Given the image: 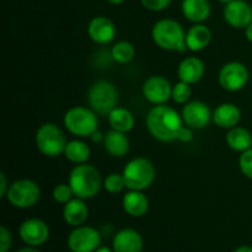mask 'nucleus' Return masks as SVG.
Returning <instances> with one entry per match:
<instances>
[{"label": "nucleus", "mask_w": 252, "mask_h": 252, "mask_svg": "<svg viewBox=\"0 0 252 252\" xmlns=\"http://www.w3.org/2000/svg\"><path fill=\"white\" fill-rule=\"evenodd\" d=\"M184 123L182 116L165 103L153 107L147 116V128L149 133L155 139L164 143H171L179 139Z\"/></svg>", "instance_id": "nucleus-1"}, {"label": "nucleus", "mask_w": 252, "mask_h": 252, "mask_svg": "<svg viewBox=\"0 0 252 252\" xmlns=\"http://www.w3.org/2000/svg\"><path fill=\"white\" fill-rule=\"evenodd\" d=\"M69 185L74 196L81 199L94 198L103 186L100 171L93 165L79 164L69 174Z\"/></svg>", "instance_id": "nucleus-2"}, {"label": "nucleus", "mask_w": 252, "mask_h": 252, "mask_svg": "<svg viewBox=\"0 0 252 252\" xmlns=\"http://www.w3.org/2000/svg\"><path fill=\"white\" fill-rule=\"evenodd\" d=\"M154 43L165 51L185 52L187 49L186 32L180 22L171 19H162L155 22L152 30Z\"/></svg>", "instance_id": "nucleus-3"}, {"label": "nucleus", "mask_w": 252, "mask_h": 252, "mask_svg": "<svg viewBox=\"0 0 252 252\" xmlns=\"http://www.w3.org/2000/svg\"><path fill=\"white\" fill-rule=\"evenodd\" d=\"M97 113L93 108L71 107L64 115V126L71 134L76 137H91L94 133L97 132Z\"/></svg>", "instance_id": "nucleus-4"}, {"label": "nucleus", "mask_w": 252, "mask_h": 252, "mask_svg": "<svg viewBox=\"0 0 252 252\" xmlns=\"http://www.w3.org/2000/svg\"><path fill=\"white\" fill-rule=\"evenodd\" d=\"M155 167L150 160L145 158L132 159L123 170L126 187L132 191H143L152 186L155 180Z\"/></svg>", "instance_id": "nucleus-5"}, {"label": "nucleus", "mask_w": 252, "mask_h": 252, "mask_svg": "<svg viewBox=\"0 0 252 252\" xmlns=\"http://www.w3.org/2000/svg\"><path fill=\"white\" fill-rule=\"evenodd\" d=\"M34 140H36L37 149L49 158H56L64 154V150L68 144L63 130L54 123L42 125L37 129Z\"/></svg>", "instance_id": "nucleus-6"}, {"label": "nucleus", "mask_w": 252, "mask_h": 252, "mask_svg": "<svg viewBox=\"0 0 252 252\" xmlns=\"http://www.w3.org/2000/svg\"><path fill=\"white\" fill-rule=\"evenodd\" d=\"M90 107L97 115H108L117 107L118 91L112 83L107 80H98L91 85L88 94Z\"/></svg>", "instance_id": "nucleus-7"}, {"label": "nucleus", "mask_w": 252, "mask_h": 252, "mask_svg": "<svg viewBox=\"0 0 252 252\" xmlns=\"http://www.w3.org/2000/svg\"><path fill=\"white\" fill-rule=\"evenodd\" d=\"M41 197L38 185L32 180L22 179L12 182L6 193V199L15 208L25 209L33 207Z\"/></svg>", "instance_id": "nucleus-8"}, {"label": "nucleus", "mask_w": 252, "mask_h": 252, "mask_svg": "<svg viewBox=\"0 0 252 252\" xmlns=\"http://www.w3.org/2000/svg\"><path fill=\"white\" fill-rule=\"evenodd\" d=\"M68 248L71 252H94L101 245V236L91 226H76L68 236Z\"/></svg>", "instance_id": "nucleus-9"}, {"label": "nucleus", "mask_w": 252, "mask_h": 252, "mask_svg": "<svg viewBox=\"0 0 252 252\" xmlns=\"http://www.w3.org/2000/svg\"><path fill=\"white\" fill-rule=\"evenodd\" d=\"M249 81V70L240 62H230L221 66L219 71V84L226 91H239Z\"/></svg>", "instance_id": "nucleus-10"}, {"label": "nucleus", "mask_w": 252, "mask_h": 252, "mask_svg": "<svg viewBox=\"0 0 252 252\" xmlns=\"http://www.w3.org/2000/svg\"><path fill=\"white\" fill-rule=\"evenodd\" d=\"M20 238L29 246L43 245L49 238V228L42 219L31 218L22 221L19 229Z\"/></svg>", "instance_id": "nucleus-11"}, {"label": "nucleus", "mask_w": 252, "mask_h": 252, "mask_svg": "<svg viewBox=\"0 0 252 252\" xmlns=\"http://www.w3.org/2000/svg\"><path fill=\"white\" fill-rule=\"evenodd\" d=\"M143 95L154 105H164L172 96V86L164 76L153 75L145 80L143 85Z\"/></svg>", "instance_id": "nucleus-12"}, {"label": "nucleus", "mask_w": 252, "mask_h": 252, "mask_svg": "<svg viewBox=\"0 0 252 252\" xmlns=\"http://www.w3.org/2000/svg\"><path fill=\"white\" fill-rule=\"evenodd\" d=\"M182 120L187 127L192 129H203L211 122L212 113L207 103L202 101H192L185 105L182 110Z\"/></svg>", "instance_id": "nucleus-13"}, {"label": "nucleus", "mask_w": 252, "mask_h": 252, "mask_svg": "<svg viewBox=\"0 0 252 252\" xmlns=\"http://www.w3.org/2000/svg\"><path fill=\"white\" fill-rule=\"evenodd\" d=\"M224 19L235 29H246L252 22V7L245 0H233L225 4Z\"/></svg>", "instance_id": "nucleus-14"}, {"label": "nucleus", "mask_w": 252, "mask_h": 252, "mask_svg": "<svg viewBox=\"0 0 252 252\" xmlns=\"http://www.w3.org/2000/svg\"><path fill=\"white\" fill-rule=\"evenodd\" d=\"M89 37L98 44L110 43L116 36L115 24L106 16H96L88 27Z\"/></svg>", "instance_id": "nucleus-15"}, {"label": "nucleus", "mask_w": 252, "mask_h": 252, "mask_svg": "<svg viewBox=\"0 0 252 252\" xmlns=\"http://www.w3.org/2000/svg\"><path fill=\"white\" fill-rule=\"evenodd\" d=\"M143 238L134 229H122L113 239L115 252H142Z\"/></svg>", "instance_id": "nucleus-16"}, {"label": "nucleus", "mask_w": 252, "mask_h": 252, "mask_svg": "<svg viewBox=\"0 0 252 252\" xmlns=\"http://www.w3.org/2000/svg\"><path fill=\"white\" fill-rule=\"evenodd\" d=\"M241 111L234 103H221L214 110L212 115V120L218 127L230 129V128L236 127L240 122Z\"/></svg>", "instance_id": "nucleus-17"}, {"label": "nucleus", "mask_w": 252, "mask_h": 252, "mask_svg": "<svg viewBox=\"0 0 252 252\" xmlns=\"http://www.w3.org/2000/svg\"><path fill=\"white\" fill-rule=\"evenodd\" d=\"M177 75L181 81L187 84H196L203 78L204 64L197 57H189L180 63L177 69Z\"/></svg>", "instance_id": "nucleus-18"}, {"label": "nucleus", "mask_w": 252, "mask_h": 252, "mask_svg": "<svg viewBox=\"0 0 252 252\" xmlns=\"http://www.w3.org/2000/svg\"><path fill=\"white\" fill-rule=\"evenodd\" d=\"M181 9L189 21L202 24L209 17L212 7L209 0H182Z\"/></svg>", "instance_id": "nucleus-19"}, {"label": "nucleus", "mask_w": 252, "mask_h": 252, "mask_svg": "<svg viewBox=\"0 0 252 252\" xmlns=\"http://www.w3.org/2000/svg\"><path fill=\"white\" fill-rule=\"evenodd\" d=\"M122 206L126 213L134 218H139L147 214L148 209H149V199L147 198L142 191H132L123 196Z\"/></svg>", "instance_id": "nucleus-20"}, {"label": "nucleus", "mask_w": 252, "mask_h": 252, "mask_svg": "<svg viewBox=\"0 0 252 252\" xmlns=\"http://www.w3.org/2000/svg\"><path fill=\"white\" fill-rule=\"evenodd\" d=\"M89 217V208L85 204L84 199L73 198L64 204L63 218L68 225L80 226L86 221Z\"/></svg>", "instance_id": "nucleus-21"}, {"label": "nucleus", "mask_w": 252, "mask_h": 252, "mask_svg": "<svg viewBox=\"0 0 252 252\" xmlns=\"http://www.w3.org/2000/svg\"><path fill=\"white\" fill-rule=\"evenodd\" d=\"M212 39V32L206 25L196 24L187 31L186 44L192 52L203 51L209 46Z\"/></svg>", "instance_id": "nucleus-22"}, {"label": "nucleus", "mask_w": 252, "mask_h": 252, "mask_svg": "<svg viewBox=\"0 0 252 252\" xmlns=\"http://www.w3.org/2000/svg\"><path fill=\"white\" fill-rule=\"evenodd\" d=\"M106 152L115 158H122L129 150V140H128L126 133L118 132V130L111 129L107 132L103 139Z\"/></svg>", "instance_id": "nucleus-23"}, {"label": "nucleus", "mask_w": 252, "mask_h": 252, "mask_svg": "<svg viewBox=\"0 0 252 252\" xmlns=\"http://www.w3.org/2000/svg\"><path fill=\"white\" fill-rule=\"evenodd\" d=\"M108 122L112 129L128 133L134 127V116L125 107H115L108 113Z\"/></svg>", "instance_id": "nucleus-24"}, {"label": "nucleus", "mask_w": 252, "mask_h": 252, "mask_svg": "<svg viewBox=\"0 0 252 252\" xmlns=\"http://www.w3.org/2000/svg\"><path fill=\"white\" fill-rule=\"evenodd\" d=\"M226 143L235 152H245L252 148V135L243 127H233L226 133Z\"/></svg>", "instance_id": "nucleus-25"}, {"label": "nucleus", "mask_w": 252, "mask_h": 252, "mask_svg": "<svg viewBox=\"0 0 252 252\" xmlns=\"http://www.w3.org/2000/svg\"><path fill=\"white\" fill-rule=\"evenodd\" d=\"M91 150L85 142L81 140H71L66 144L64 150V157L73 164H85L90 159Z\"/></svg>", "instance_id": "nucleus-26"}, {"label": "nucleus", "mask_w": 252, "mask_h": 252, "mask_svg": "<svg viewBox=\"0 0 252 252\" xmlns=\"http://www.w3.org/2000/svg\"><path fill=\"white\" fill-rule=\"evenodd\" d=\"M111 57L113 61L120 64L129 63L135 57L134 46L128 41L118 42L111 49Z\"/></svg>", "instance_id": "nucleus-27"}, {"label": "nucleus", "mask_w": 252, "mask_h": 252, "mask_svg": "<svg viewBox=\"0 0 252 252\" xmlns=\"http://www.w3.org/2000/svg\"><path fill=\"white\" fill-rule=\"evenodd\" d=\"M103 187H105L106 191L112 194L122 192V189L126 187V181L125 177H123V174H116V172H113V174L108 175L105 179V181H103Z\"/></svg>", "instance_id": "nucleus-28"}, {"label": "nucleus", "mask_w": 252, "mask_h": 252, "mask_svg": "<svg viewBox=\"0 0 252 252\" xmlns=\"http://www.w3.org/2000/svg\"><path fill=\"white\" fill-rule=\"evenodd\" d=\"M192 95V90L189 84L180 80V83L172 86V100L177 103H186Z\"/></svg>", "instance_id": "nucleus-29"}, {"label": "nucleus", "mask_w": 252, "mask_h": 252, "mask_svg": "<svg viewBox=\"0 0 252 252\" xmlns=\"http://www.w3.org/2000/svg\"><path fill=\"white\" fill-rule=\"evenodd\" d=\"M74 192L69 184H59L53 189V199L57 203L65 204L73 199Z\"/></svg>", "instance_id": "nucleus-30"}, {"label": "nucleus", "mask_w": 252, "mask_h": 252, "mask_svg": "<svg viewBox=\"0 0 252 252\" xmlns=\"http://www.w3.org/2000/svg\"><path fill=\"white\" fill-rule=\"evenodd\" d=\"M239 166L244 176L252 180V148L241 153L239 158Z\"/></svg>", "instance_id": "nucleus-31"}, {"label": "nucleus", "mask_w": 252, "mask_h": 252, "mask_svg": "<svg viewBox=\"0 0 252 252\" xmlns=\"http://www.w3.org/2000/svg\"><path fill=\"white\" fill-rule=\"evenodd\" d=\"M140 1L143 6L149 11H162L171 4V0H140Z\"/></svg>", "instance_id": "nucleus-32"}, {"label": "nucleus", "mask_w": 252, "mask_h": 252, "mask_svg": "<svg viewBox=\"0 0 252 252\" xmlns=\"http://www.w3.org/2000/svg\"><path fill=\"white\" fill-rule=\"evenodd\" d=\"M11 234L4 225L0 226V252H7L11 246Z\"/></svg>", "instance_id": "nucleus-33"}, {"label": "nucleus", "mask_w": 252, "mask_h": 252, "mask_svg": "<svg viewBox=\"0 0 252 252\" xmlns=\"http://www.w3.org/2000/svg\"><path fill=\"white\" fill-rule=\"evenodd\" d=\"M192 128L189 127H182V129L180 130V134H179V139L177 140H181V142H189L192 140L193 138V133H192Z\"/></svg>", "instance_id": "nucleus-34"}, {"label": "nucleus", "mask_w": 252, "mask_h": 252, "mask_svg": "<svg viewBox=\"0 0 252 252\" xmlns=\"http://www.w3.org/2000/svg\"><path fill=\"white\" fill-rule=\"evenodd\" d=\"M9 187L10 186H7L6 176H5L4 172H1V174H0V197H1V198L6 197L7 191H9Z\"/></svg>", "instance_id": "nucleus-35"}, {"label": "nucleus", "mask_w": 252, "mask_h": 252, "mask_svg": "<svg viewBox=\"0 0 252 252\" xmlns=\"http://www.w3.org/2000/svg\"><path fill=\"white\" fill-rule=\"evenodd\" d=\"M245 34H246V38H248L249 41H250L251 43H252V22H251L250 25H249L248 27H246Z\"/></svg>", "instance_id": "nucleus-36"}, {"label": "nucleus", "mask_w": 252, "mask_h": 252, "mask_svg": "<svg viewBox=\"0 0 252 252\" xmlns=\"http://www.w3.org/2000/svg\"><path fill=\"white\" fill-rule=\"evenodd\" d=\"M233 252H252V248H250V246H240V248L235 249Z\"/></svg>", "instance_id": "nucleus-37"}, {"label": "nucleus", "mask_w": 252, "mask_h": 252, "mask_svg": "<svg viewBox=\"0 0 252 252\" xmlns=\"http://www.w3.org/2000/svg\"><path fill=\"white\" fill-rule=\"evenodd\" d=\"M16 252H39V251L36 250V249H33L32 246H29V248H24V249H21V250H19Z\"/></svg>", "instance_id": "nucleus-38"}, {"label": "nucleus", "mask_w": 252, "mask_h": 252, "mask_svg": "<svg viewBox=\"0 0 252 252\" xmlns=\"http://www.w3.org/2000/svg\"><path fill=\"white\" fill-rule=\"evenodd\" d=\"M94 252H112V251H111L108 248H105V246H100V248H98L97 250L94 251Z\"/></svg>", "instance_id": "nucleus-39"}, {"label": "nucleus", "mask_w": 252, "mask_h": 252, "mask_svg": "<svg viewBox=\"0 0 252 252\" xmlns=\"http://www.w3.org/2000/svg\"><path fill=\"white\" fill-rule=\"evenodd\" d=\"M107 1L112 5H120V4H122L125 0H107Z\"/></svg>", "instance_id": "nucleus-40"}, {"label": "nucleus", "mask_w": 252, "mask_h": 252, "mask_svg": "<svg viewBox=\"0 0 252 252\" xmlns=\"http://www.w3.org/2000/svg\"><path fill=\"white\" fill-rule=\"evenodd\" d=\"M219 2H223V4H228V2L233 1V0H218Z\"/></svg>", "instance_id": "nucleus-41"}]
</instances>
